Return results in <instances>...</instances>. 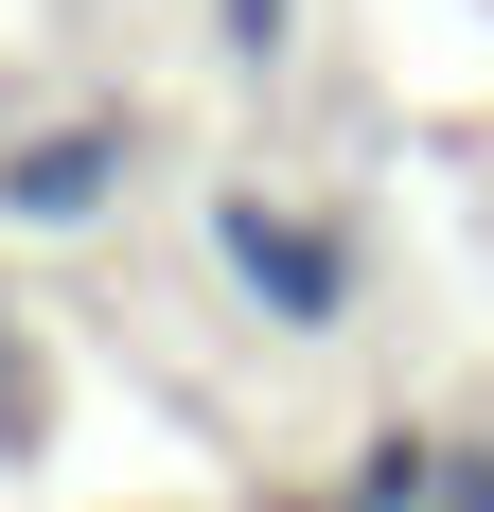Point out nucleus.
Listing matches in <instances>:
<instances>
[{
    "label": "nucleus",
    "instance_id": "5",
    "mask_svg": "<svg viewBox=\"0 0 494 512\" xmlns=\"http://www.w3.org/2000/svg\"><path fill=\"white\" fill-rule=\"evenodd\" d=\"M0 442H36V371H18V301H0Z\"/></svg>",
    "mask_w": 494,
    "mask_h": 512
},
{
    "label": "nucleus",
    "instance_id": "3",
    "mask_svg": "<svg viewBox=\"0 0 494 512\" xmlns=\"http://www.w3.org/2000/svg\"><path fill=\"white\" fill-rule=\"evenodd\" d=\"M353 512H442V442L424 424H371L353 442Z\"/></svg>",
    "mask_w": 494,
    "mask_h": 512
},
{
    "label": "nucleus",
    "instance_id": "2",
    "mask_svg": "<svg viewBox=\"0 0 494 512\" xmlns=\"http://www.w3.org/2000/svg\"><path fill=\"white\" fill-rule=\"evenodd\" d=\"M124 159H142V124H124V106H71V124H36V142L0 159V230H89V212L124 195Z\"/></svg>",
    "mask_w": 494,
    "mask_h": 512
},
{
    "label": "nucleus",
    "instance_id": "4",
    "mask_svg": "<svg viewBox=\"0 0 494 512\" xmlns=\"http://www.w3.org/2000/svg\"><path fill=\"white\" fill-rule=\"evenodd\" d=\"M283 36H300V0H212V53L230 71H283Z\"/></svg>",
    "mask_w": 494,
    "mask_h": 512
},
{
    "label": "nucleus",
    "instance_id": "6",
    "mask_svg": "<svg viewBox=\"0 0 494 512\" xmlns=\"http://www.w3.org/2000/svg\"><path fill=\"white\" fill-rule=\"evenodd\" d=\"M442 512H494V442H442Z\"/></svg>",
    "mask_w": 494,
    "mask_h": 512
},
{
    "label": "nucleus",
    "instance_id": "1",
    "mask_svg": "<svg viewBox=\"0 0 494 512\" xmlns=\"http://www.w3.org/2000/svg\"><path fill=\"white\" fill-rule=\"evenodd\" d=\"M212 265H230L247 318H283V336H336L353 318V230H318V212L265 195V177H212Z\"/></svg>",
    "mask_w": 494,
    "mask_h": 512
}]
</instances>
